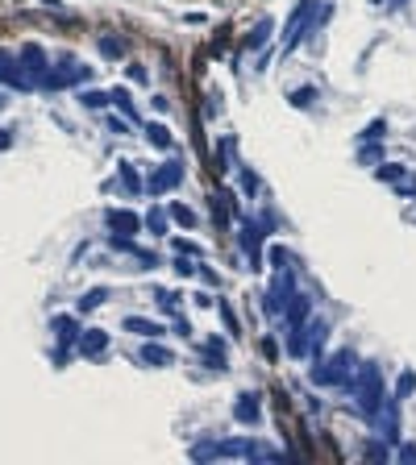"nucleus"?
Returning <instances> with one entry per match:
<instances>
[{"label":"nucleus","instance_id":"obj_1","mask_svg":"<svg viewBox=\"0 0 416 465\" xmlns=\"http://www.w3.org/2000/svg\"><path fill=\"white\" fill-rule=\"evenodd\" d=\"M346 386H354V395H358V403H363V412L367 416H379V399H383V378H379V366L367 362V366H358V374L346 382Z\"/></svg>","mask_w":416,"mask_h":465},{"label":"nucleus","instance_id":"obj_2","mask_svg":"<svg viewBox=\"0 0 416 465\" xmlns=\"http://www.w3.org/2000/svg\"><path fill=\"white\" fill-rule=\"evenodd\" d=\"M350 378H354V353L350 349L333 353L324 366H313V382L317 386H337V382H350Z\"/></svg>","mask_w":416,"mask_h":465},{"label":"nucleus","instance_id":"obj_3","mask_svg":"<svg viewBox=\"0 0 416 465\" xmlns=\"http://www.w3.org/2000/svg\"><path fill=\"white\" fill-rule=\"evenodd\" d=\"M291 299H296V295H291V266H279L275 287L267 291V316H283Z\"/></svg>","mask_w":416,"mask_h":465},{"label":"nucleus","instance_id":"obj_4","mask_svg":"<svg viewBox=\"0 0 416 465\" xmlns=\"http://www.w3.org/2000/svg\"><path fill=\"white\" fill-rule=\"evenodd\" d=\"M179 183H184V166H179V162H163L158 171H150L146 191H150V195H167L171 187H179Z\"/></svg>","mask_w":416,"mask_h":465},{"label":"nucleus","instance_id":"obj_5","mask_svg":"<svg viewBox=\"0 0 416 465\" xmlns=\"http://www.w3.org/2000/svg\"><path fill=\"white\" fill-rule=\"evenodd\" d=\"M0 79H4L8 88H34V79H30V71L21 67V58H8V54H0Z\"/></svg>","mask_w":416,"mask_h":465},{"label":"nucleus","instance_id":"obj_6","mask_svg":"<svg viewBox=\"0 0 416 465\" xmlns=\"http://www.w3.org/2000/svg\"><path fill=\"white\" fill-rule=\"evenodd\" d=\"M17 58H21V67L30 71V79L38 84L42 75H46V54H42V46H34V42H25V46L17 50Z\"/></svg>","mask_w":416,"mask_h":465},{"label":"nucleus","instance_id":"obj_7","mask_svg":"<svg viewBox=\"0 0 416 465\" xmlns=\"http://www.w3.org/2000/svg\"><path fill=\"white\" fill-rule=\"evenodd\" d=\"M241 249H246L250 266L258 270V262H263V229H258L254 221H246V225H241Z\"/></svg>","mask_w":416,"mask_h":465},{"label":"nucleus","instance_id":"obj_8","mask_svg":"<svg viewBox=\"0 0 416 465\" xmlns=\"http://www.w3.org/2000/svg\"><path fill=\"white\" fill-rule=\"evenodd\" d=\"M108 229H113V237H134L141 229V216L125 212V208H113L108 212Z\"/></svg>","mask_w":416,"mask_h":465},{"label":"nucleus","instance_id":"obj_9","mask_svg":"<svg viewBox=\"0 0 416 465\" xmlns=\"http://www.w3.org/2000/svg\"><path fill=\"white\" fill-rule=\"evenodd\" d=\"M104 349H108V332L104 328H84L80 332V353L84 358H100Z\"/></svg>","mask_w":416,"mask_h":465},{"label":"nucleus","instance_id":"obj_10","mask_svg":"<svg viewBox=\"0 0 416 465\" xmlns=\"http://www.w3.org/2000/svg\"><path fill=\"white\" fill-rule=\"evenodd\" d=\"M308 13H313V0H300V8H296V13H291V21H287V38H283V50H291L296 42H300V30H304Z\"/></svg>","mask_w":416,"mask_h":465},{"label":"nucleus","instance_id":"obj_11","mask_svg":"<svg viewBox=\"0 0 416 465\" xmlns=\"http://www.w3.org/2000/svg\"><path fill=\"white\" fill-rule=\"evenodd\" d=\"M233 416L241 419V424H258V416H263V407H258V395H254V391L237 395V407H233Z\"/></svg>","mask_w":416,"mask_h":465},{"label":"nucleus","instance_id":"obj_12","mask_svg":"<svg viewBox=\"0 0 416 465\" xmlns=\"http://www.w3.org/2000/svg\"><path fill=\"white\" fill-rule=\"evenodd\" d=\"M125 332H138L146 341H158V336H163V325H158V320H141V316H125Z\"/></svg>","mask_w":416,"mask_h":465},{"label":"nucleus","instance_id":"obj_13","mask_svg":"<svg viewBox=\"0 0 416 465\" xmlns=\"http://www.w3.org/2000/svg\"><path fill=\"white\" fill-rule=\"evenodd\" d=\"M50 328H54L58 345H71V341H80V328H75V320H71V316H54V320H50Z\"/></svg>","mask_w":416,"mask_h":465},{"label":"nucleus","instance_id":"obj_14","mask_svg":"<svg viewBox=\"0 0 416 465\" xmlns=\"http://www.w3.org/2000/svg\"><path fill=\"white\" fill-rule=\"evenodd\" d=\"M141 362H146V366H171L175 358H171V349H163V345H154V341H150V345L141 349Z\"/></svg>","mask_w":416,"mask_h":465},{"label":"nucleus","instance_id":"obj_15","mask_svg":"<svg viewBox=\"0 0 416 465\" xmlns=\"http://www.w3.org/2000/svg\"><path fill=\"white\" fill-rule=\"evenodd\" d=\"M267 42H271V17H263V21L254 25V34L246 38V46H250V50H263Z\"/></svg>","mask_w":416,"mask_h":465},{"label":"nucleus","instance_id":"obj_16","mask_svg":"<svg viewBox=\"0 0 416 465\" xmlns=\"http://www.w3.org/2000/svg\"><path fill=\"white\" fill-rule=\"evenodd\" d=\"M324 341H329V325H324V320H317V325L308 328V345H313V358H317V353L324 349Z\"/></svg>","mask_w":416,"mask_h":465},{"label":"nucleus","instance_id":"obj_17","mask_svg":"<svg viewBox=\"0 0 416 465\" xmlns=\"http://www.w3.org/2000/svg\"><path fill=\"white\" fill-rule=\"evenodd\" d=\"M146 138H150V145L167 150V145H171V129H167V125H150V129H146Z\"/></svg>","mask_w":416,"mask_h":465},{"label":"nucleus","instance_id":"obj_18","mask_svg":"<svg viewBox=\"0 0 416 465\" xmlns=\"http://www.w3.org/2000/svg\"><path fill=\"white\" fill-rule=\"evenodd\" d=\"M104 299H108V291H104V287H92V291L80 299V312H92V308H100Z\"/></svg>","mask_w":416,"mask_h":465},{"label":"nucleus","instance_id":"obj_19","mask_svg":"<svg viewBox=\"0 0 416 465\" xmlns=\"http://www.w3.org/2000/svg\"><path fill=\"white\" fill-rule=\"evenodd\" d=\"M100 54H104V58H121V54H125V42H121V38H100Z\"/></svg>","mask_w":416,"mask_h":465},{"label":"nucleus","instance_id":"obj_20","mask_svg":"<svg viewBox=\"0 0 416 465\" xmlns=\"http://www.w3.org/2000/svg\"><path fill=\"white\" fill-rule=\"evenodd\" d=\"M108 100H113V104H121V112H125V117H138V112H134V100H130V92H125V88H113V96H108Z\"/></svg>","mask_w":416,"mask_h":465},{"label":"nucleus","instance_id":"obj_21","mask_svg":"<svg viewBox=\"0 0 416 465\" xmlns=\"http://www.w3.org/2000/svg\"><path fill=\"white\" fill-rule=\"evenodd\" d=\"M121 183H125V191H138V175H134L130 162H121Z\"/></svg>","mask_w":416,"mask_h":465},{"label":"nucleus","instance_id":"obj_22","mask_svg":"<svg viewBox=\"0 0 416 465\" xmlns=\"http://www.w3.org/2000/svg\"><path fill=\"white\" fill-rule=\"evenodd\" d=\"M80 100H84L88 108H104V104H108V96H104V92H84Z\"/></svg>","mask_w":416,"mask_h":465},{"label":"nucleus","instance_id":"obj_23","mask_svg":"<svg viewBox=\"0 0 416 465\" xmlns=\"http://www.w3.org/2000/svg\"><path fill=\"white\" fill-rule=\"evenodd\" d=\"M171 216H175V221H179V225H196V216H191V212H187L184 204H171Z\"/></svg>","mask_w":416,"mask_h":465},{"label":"nucleus","instance_id":"obj_24","mask_svg":"<svg viewBox=\"0 0 416 465\" xmlns=\"http://www.w3.org/2000/svg\"><path fill=\"white\" fill-rule=\"evenodd\" d=\"M313 96H317V92H313V88H300V92L291 96V104H300V108H304V104H308V100H313Z\"/></svg>","mask_w":416,"mask_h":465},{"label":"nucleus","instance_id":"obj_25","mask_svg":"<svg viewBox=\"0 0 416 465\" xmlns=\"http://www.w3.org/2000/svg\"><path fill=\"white\" fill-rule=\"evenodd\" d=\"M146 225H150V229H167V221H163V212H150V216H146Z\"/></svg>","mask_w":416,"mask_h":465},{"label":"nucleus","instance_id":"obj_26","mask_svg":"<svg viewBox=\"0 0 416 465\" xmlns=\"http://www.w3.org/2000/svg\"><path fill=\"white\" fill-rule=\"evenodd\" d=\"M416 386V378L412 374H404V378H400V391H396V395H400V399H404V395H408V391H412Z\"/></svg>","mask_w":416,"mask_h":465},{"label":"nucleus","instance_id":"obj_27","mask_svg":"<svg viewBox=\"0 0 416 465\" xmlns=\"http://www.w3.org/2000/svg\"><path fill=\"white\" fill-rule=\"evenodd\" d=\"M383 133H387V125H383V121H374V125H370L363 138H383Z\"/></svg>","mask_w":416,"mask_h":465},{"label":"nucleus","instance_id":"obj_28","mask_svg":"<svg viewBox=\"0 0 416 465\" xmlns=\"http://www.w3.org/2000/svg\"><path fill=\"white\" fill-rule=\"evenodd\" d=\"M191 270H196V266H191V262H184V254H179V262H175V275H184V279H187Z\"/></svg>","mask_w":416,"mask_h":465},{"label":"nucleus","instance_id":"obj_29","mask_svg":"<svg viewBox=\"0 0 416 465\" xmlns=\"http://www.w3.org/2000/svg\"><path fill=\"white\" fill-rule=\"evenodd\" d=\"M13 145V138H8V129H0V150H8Z\"/></svg>","mask_w":416,"mask_h":465},{"label":"nucleus","instance_id":"obj_30","mask_svg":"<svg viewBox=\"0 0 416 465\" xmlns=\"http://www.w3.org/2000/svg\"><path fill=\"white\" fill-rule=\"evenodd\" d=\"M0 108H8V96H4V92H0Z\"/></svg>","mask_w":416,"mask_h":465},{"label":"nucleus","instance_id":"obj_31","mask_svg":"<svg viewBox=\"0 0 416 465\" xmlns=\"http://www.w3.org/2000/svg\"><path fill=\"white\" fill-rule=\"evenodd\" d=\"M391 4H404V0H391Z\"/></svg>","mask_w":416,"mask_h":465}]
</instances>
